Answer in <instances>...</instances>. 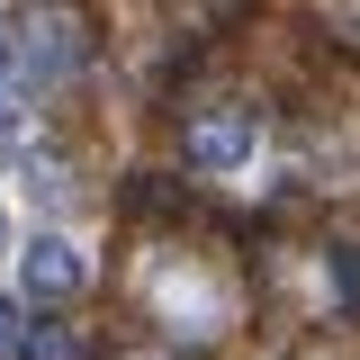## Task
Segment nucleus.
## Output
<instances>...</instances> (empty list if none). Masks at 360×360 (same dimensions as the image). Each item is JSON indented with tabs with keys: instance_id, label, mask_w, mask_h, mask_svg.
<instances>
[{
	"instance_id": "7ed1b4c3",
	"label": "nucleus",
	"mask_w": 360,
	"mask_h": 360,
	"mask_svg": "<svg viewBox=\"0 0 360 360\" xmlns=\"http://www.w3.org/2000/svg\"><path fill=\"white\" fill-rule=\"evenodd\" d=\"M82 72V27L63 9H37L27 18V82H72Z\"/></svg>"
},
{
	"instance_id": "f03ea898",
	"label": "nucleus",
	"mask_w": 360,
	"mask_h": 360,
	"mask_svg": "<svg viewBox=\"0 0 360 360\" xmlns=\"http://www.w3.org/2000/svg\"><path fill=\"white\" fill-rule=\"evenodd\" d=\"M252 144H262V135H252L243 108H207V117H189V162H198V172H243Z\"/></svg>"
},
{
	"instance_id": "20e7f679",
	"label": "nucleus",
	"mask_w": 360,
	"mask_h": 360,
	"mask_svg": "<svg viewBox=\"0 0 360 360\" xmlns=\"http://www.w3.org/2000/svg\"><path fill=\"white\" fill-rule=\"evenodd\" d=\"M27 360H90V352H82V333H72V324H45L37 342H27Z\"/></svg>"
},
{
	"instance_id": "423d86ee",
	"label": "nucleus",
	"mask_w": 360,
	"mask_h": 360,
	"mask_svg": "<svg viewBox=\"0 0 360 360\" xmlns=\"http://www.w3.org/2000/svg\"><path fill=\"white\" fill-rule=\"evenodd\" d=\"M0 243H9V198H0Z\"/></svg>"
},
{
	"instance_id": "f257e3e1",
	"label": "nucleus",
	"mask_w": 360,
	"mask_h": 360,
	"mask_svg": "<svg viewBox=\"0 0 360 360\" xmlns=\"http://www.w3.org/2000/svg\"><path fill=\"white\" fill-rule=\"evenodd\" d=\"M18 262H27V297H45V307H72V297L90 288V262H82L72 234H37Z\"/></svg>"
},
{
	"instance_id": "0eeeda50",
	"label": "nucleus",
	"mask_w": 360,
	"mask_h": 360,
	"mask_svg": "<svg viewBox=\"0 0 360 360\" xmlns=\"http://www.w3.org/2000/svg\"><path fill=\"white\" fill-rule=\"evenodd\" d=\"M0 63H9V27H0Z\"/></svg>"
},
{
	"instance_id": "39448f33",
	"label": "nucleus",
	"mask_w": 360,
	"mask_h": 360,
	"mask_svg": "<svg viewBox=\"0 0 360 360\" xmlns=\"http://www.w3.org/2000/svg\"><path fill=\"white\" fill-rule=\"evenodd\" d=\"M9 342H18V307L0 297V352H9Z\"/></svg>"
}]
</instances>
